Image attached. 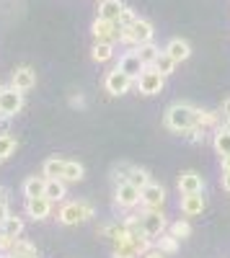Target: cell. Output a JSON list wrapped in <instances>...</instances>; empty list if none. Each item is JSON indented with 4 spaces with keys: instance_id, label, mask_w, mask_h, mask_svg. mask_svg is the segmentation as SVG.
Instances as JSON below:
<instances>
[{
    "instance_id": "16",
    "label": "cell",
    "mask_w": 230,
    "mask_h": 258,
    "mask_svg": "<svg viewBox=\"0 0 230 258\" xmlns=\"http://www.w3.org/2000/svg\"><path fill=\"white\" fill-rule=\"evenodd\" d=\"M181 212L186 217H197L204 212V197L202 194H184L181 197Z\"/></svg>"
},
{
    "instance_id": "27",
    "label": "cell",
    "mask_w": 230,
    "mask_h": 258,
    "mask_svg": "<svg viewBox=\"0 0 230 258\" xmlns=\"http://www.w3.org/2000/svg\"><path fill=\"white\" fill-rule=\"evenodd\" d=\"M127 181H130L132 186H137V188L142 191L145 186L150 183V173H148V170H145V168H132V170H130V176H127Z\"/></svg>"
},
{
    "instance_id": "42",
    "label": "cell",
    "mask_w": 230,
    "mask_h": 258,
    "mask_svg": "<svg viewBox=\"0 0 230 258\" xmlns=\"http://www.w3.org/2000/svg\"><path fill=\"white\" fill-rule=\"evenodd\" d=\"M222 114L230 116V98H225V103H222Z\"/></svg>"
},
{
    "instance_id": "37",
    "label": "cell",
    "mask_w": 230,
    "mask_h": 258,
    "mask_svg": "<svg viewBox=\"0 0 230 258\" xmlns=\"http://www.w3.org/2000/svg\"><path fill=\"white\" fill-rule=\"evenodd\" d=\"M11 245H13V238H8V235L0 232V253H3V250H11Z\"/></svg>"
},
{
    "instance_id": "11",
    "label": "cell",
    "mask_w": 230,
    "mask_h": 258,
    "mask_svg": "<svg viewBox=\"0 0 230 258\" xmlns=\"http://www.w3.org/2000/svg\"><path fill=\"white\" fill-rule=\"evenodd\" d=\"M36 85V73L31 70V68H16V73L11 75V88H16V91H31Z\"/></svg>"
},
{
    "instance_id": "13",
    "label": "cell",
    "mask_w": 230,
    "mask_h": 258,
    "mask_svg": "<svg viewBox=\"0 0 230 258\" xmlns=\"http://www.w3.org/2000/svg\"><path fill=\"white\" fill-rule=\"evenodd\" d=\"M163 52L168 54L176 64H179V62H186V59L192 57V47H189V41H184V39H171L168 44H165Z\"/></svg>"
},
{
    "instance_id": "10",
    "label": "cell",
    "mask_w": 230,
    "mask_h": 258,
    "mask_svg": "<svg viewBox=\"0 0 230 258\" xmlns=\"http://www.w3.org/2000/svg\"><path fill=\"white\" fill-rule=\"evenodd\" d=\"M132 78L130 75H124L122 70H111L109 75H106V83H103V85H106V91L111 93V96H124V93H127L130 88H132Z\"/></svg>"
},
{
    "instance_id": "7",
    "label": "cell",
    "mask_w": 230,
    "mask_h": 258,
    "mask_svg": "<svg viewBox=\"0 0 230 258\" xmlns=\"http://www.w3.org/2000/svg\"><path fill=\"white\" fill-rule=\"evenodd\" d=\"M119 31H122V26L117 21H106V18H96L91 26V34L96 36V41H109V44H114L119 39Z\"/></svg>"
},
{
    "instance_id": "6",
    "label": "cell",
    "mask_w": 230,
    "mask_h": 258,
    "mask_svg": "<svg viewBox=\"0 0 230 258\" xmlns=\"http://www.w3.org/2000/svg\"><path fill=\"white\" fill-rule=\"evenodd\" d=\"M140 222H142V232L148 235V238H160L163 230H165V217H163L160 209H148L140 217Z\"/></svg>"
},
{
    "instance_id": "2",
    "label": "cell",
    "mask_w": 230,
    "mask_h": 258,
    "mask_svg": "<svg viewBox=\"0 0 230 258\" xmlns=\"http://www.w3.org/2000/svg\"><path fill=\"white\" fill-rule=\"evenodd\" d=\"M153 36H155L153 24H150V21H145V18H137L132 26H127V29L119 31V41H124V44H135V47L150 44Z\"/></svg>"
},
{
    "instance_id": "40",
    "label": "cell",
    "mask_w": 230,
    "mask_h": 258,
    "mask_svg": "<svg viewBox=\"0 0 230 258\" xmlns=\"http://www.w3.org/2000/svg\"><path fill=\"white\" fill-rule=\"evenodd\" d=\"M222 188L230 191V170H227V173H222Z\"/></svg>"
},
{
    "instance_id": "3",
    "label": "cell",
    "mask_w": 230,
    "mask_h": 258,
    "mask_svg": "<svg viewBox=\"0 0 230 258\" xmlns=\"http://www.w3.org/2000/svg\"><path fill=\"white\" fill-rule=\"evenodd\" d=\"M88 217H93V207L88 202H70L60 209L62 225H78V222H86Z\"/></svg>"
},
{
    "instance_id": "19",
    "label": "cell",
    "mask_w": 230,
    "mask_h": 258,
    "mask_svg": "<svg viewBox=\"0 0 230 258\" xmlns=\"http://www.w3.org/2000/svg\"><path fill=\"white\" fill-rule=\"evenodd\" d=\"M65 181H60V178H47V186H44V197L49 202H62L65 199Z\"/></svg>"
},
{
    "instance_id": "31",
    "label": "cell",
    "mask_w": 230,
    "mask_h": 258,
    "mask_svg": "<svg viewBox=\"0 0 230 258\" xmlns=\"http://www.w3.org/2000/svg\"><path fill=\"white\" fill-rule=\"evenodd\" d=\"M158 250L160 253H176L179 250V240L174 238L171 232L168 235H160V238H158Z\"/></svg>"
},
{
    "instance_id": "32",
    "label": "cell",
    "mask_w": 230,
    "mask_h": 258,
    "mask_svg": "<svg viewBox=\"0 0 230 258\" xmlns=\"http://www.w3.org/2000/svg\"><path fill=\"white\" fill-rule=\"evenodd\" d=\"M217 119H220V116H217L215 111H202V109H197V126H202V129L215 126Z\"/></svg>"
},
{
    "instance_id": "38",
    "label": "cell",
    "mask_w": 230,
    "mask_h": 258,
    "mask_svg": "<svg viewBox=\"0 0 230 258\" xmlns=\"http://www.w3.org/2000/svg\"><path fill=\"white\" fill-rule=\"evenodd\" d=\"M140 258H165V253H160V250H158V248H155V250H153V248H150V250H148V253H142V255H140Z\"/></svg>"
},
{
    "instance_id": "46",
    "label": "cell",
    "mask_w": 230,
    "mask_h": 258,
    "mask_svg": "<svg viewBox=\"0 0 230 258\" xmlns=\"http://www.w3.org/2000/svg\"><path fill=\"white\" fill-rule=\"evenodd\" d=\"M0 91H3V85H0Z\"/></svg>"
},
{
    "instance_id": "1",
    "label": "cell",
    "mask_w": 230,
    "mask_h": 258,
    "mask_svg": "<svg viewBox=\"0 0 230 258\" xmlns=\"http://www.w3.org/2000/svg\"><path fill=\"white\" fill-rule=\"evenodd\" d=\"M165 126L171 132L186 135L192 126H197V109L192 103H174L168 111H165Z\"/></svg>"
},
{
    "instance_id": "41",
    "label": "cell",
    "mask_w": 230,
    "mask_h": 258,
    "mask_svg": "<svg viewBox=\"0 0 230 258\" xmlns=\"http://www.w3.org/2000/svg\"><path fill=\"white\" fill-rule=\"evenodd\" d=\"M227 170H230V155L222 158V173H227Z\"/></svg>"
},
{
    "instance_id": "36",
    "label": "cell",
    "mask_w": 230,
    "mask_h": 258,
    "mask_svg": "<svg viewBox=\"0 0 230 258\" xmlns=\"http://www.w3.org/2000/svg\"><path fill=\"white\" fill-rule=\"evenodd\" d=\"M186 135H189L192 142H202V140H204V129H202V126H192Z\"/></svg>"
},
{
    "instance_id": "30",
    "label": "cell",
    "mask_w": 230,
    "mask_h": 258,
    "mask_svg": "<svg viewBox=\"0 0 230 258\" xmlns=\"http://www.w3.org/2000/svg\"><path fill=\"white\" fill-rule=\"evenodd\" d=\"M171 235L176 240H184V238H189L192 235V225L186 222V220H176L174 225H171Z\"/></svg>"
},
{
    "instance_id": "15",
    "label": "cell",
    "mask_w": 230,
    "mask_h": 258,
    "mask_svg": "<svg viewBox=\"0 0 230 258\" xmlns=\"http://www.w3.org/2000/svg\"><path fill=\"white\" fill-rule=\"evenodd\" d=\"M204 188V178L197 173V170H186L179 178V191L181 194H202Z\"/></svg>"
},
{
    "instance_id": "5",
    "label": "cell",
    "mask_w": 230,
    "mask_h": 258,
    "mask_svg": "<svg viewBox=\"0 0 230 258\" xmlns=\"http://www.w3.org/2000/svg\"><path fill=\"white\" fill-rule=\"evenodd\" d=\"M24 109V93L16 88H3L0 91V114L3 116H16Z\"/></svg>"
},
{
    "instance_id": "22",
    "label": "cell",
    "mask_w": 230,
    "mask_h": 258,
    "mask_svg": "<svg viewBox=\"0 0 230 258\" xmlns=\"http://www.w3.org/2000/svg\"><path fill=\"white\" fill-rule=\"evenodd\" d=\"M158 54H160V49L153 44H142V47H137V57H140V62L145 64V68H153L155 64V59H158Z\"/></svg>"
},
{
    "instance_id": "20",
    "label": "cell",
    "mask_w": 230,
    "mask_h": 258,
    "mask_svg": "<svg viewBox=\"0 0 230 258\" xmlns=\"http://www.w3.org/2000/svg\"><path fill=\"white\" fill-rule=\"evenodd\" d=\"M11 255H13V258H39L36 248H34L29 240H21V238L13 240V245H11Z\"/></svg>"
},
{
    "instance_id": "33",
    "label": "cell",
    "mask_w": 230,
    "mask_h": 258,
    "mask_svg": "<svg viewBox=\"0 0 230 258\" xmlns=\"http://www.w3.org/2000/svg\"><path fill=\"white\" fill-rule=\"evenodd\" d=\"M13 150H16V137L0 135V160H3V158H11Z\"/></svg>"
},
{
    "instance_id": "23",
    "label": "cell",
    "mask_w": 230,
    "mask_h": 258,
    "mask_svg": "<svg viewBox=\"0 0 230 258\" xmlns=\"http://www.w3.org/2000/svg\"><path fill=\"white\" fill-rule=\"evenodd\" d=\"M44 178H60L62 181V173H65V160H60V158H49L44 160Z\"/></svg>"
},
{
    "instance_id": "44",
    "label": "cell",
    "mask_w": 230,
    "mask_h": 258,
    "mask_svg": "<svg viewBox=\"0 0 230 258\" xmlns=\"http://www.w3.org/2000/svg\"><path fill=\"white\" fill-rule=\"evenodd\" d=\"M227 132H230V121H227Z\"/></svg>"
},
{
    "instance_id": "28",
    "label": "cell",
    "mask_w": 230,
    "mask_h": 258,
    "mask_svg": "<svg viewBox=\"0 0 230 258\" xmlns=\"http://www.w3.org/2000/svg\"><path fill=\"white\" fill-rule=\"evenodd\" d=\"M153 68H155V70H158V73H160V75L165 78V75H171V73L176 70V62H174V59H171L168 54H165V52H160V54H158V59H155V64H153Z\"/></svg>"
},
{
    "instance_id": "45",
    "label": "cell",
    "mask_w": 230,
    "mask_h": 258,
    "mask_svg": "<svg viewBox=\"0 0 230 258\" xmlns=\"http://www.w3.org/2000/svg\"><path fill=\"white\" fill-rule=\"evenodd\" d=\"M3 258H13V255H3Z\"/></svg>"
},
{
    "instance_id": "35",
    "label": "cell",
    "mask_w": 230,
    "mask_h": 258,
    "mask_svg": "<svg viewBox=\"0 0 230 258\" xmlns=\"http://www.w3.org/2000/svg\"><path fill=\"white\" fill-rule=\"evenodd\" d=\"M11 217V209H8V202H6V197L0 194V225H3L6 220Z\"/></svg>"
},
{
    "instance_id": "24",
    "label": "cell",
    "mask_w": 230,
    "mask_h": 258,
    "mask_svg": "<svg viewBox=\"0 0 230 258\" xmlns=\"http://www.w3.org/2000/svg\"><path fill=\"white\" fill-rule=\"evenodd\" d=\"M91 57L96 62H109L114 57V44H109V41H96L91 49Z\"/></svg>"
},
{
    "instance_id": "29",
    "label": "cell",
    "mask_w": 230,
    "mask_h": 258,
    "mask_svg": "<svg viewBox=\"0 0 230 258\" xmlns=\"http://www.w3.org/2000/svg\"><path fill=\"white\" fill-rule=\"evenodd\" d=\"M111 255H114V258H137L140 253H137V248L132 245V240H127V243H117L114 250H111Z\"/></svg>"
},
{
    "instance_id": "8",
    "label": "cell",
    "mask_w": 230,
    "mask_h": 258,
    "mask_svg": "<svg viewBox=\"0 0 230 258\" xmlns=\"http://www.w3.org/2000/svg\"><path fill=\"white\" fill-rule=\"evenodd\" d=\"M163 202H165V188L160 186V183H148L142 191H140V204L145 207V209H160L163 207Z\"/></svg>"
},
{
    "instance_id": "4",
    "label": "cell",
    "mask_w": 230,
    "mask_h": 258,
    "mask_svg": "<svg viewBox=\"0 0 230 258\" xmlns=\"http://www.w3.org/2000/svg\"><path fill=\"white\" fill-rule=\"evenodd\" d=\"M163 85H165V78H163L155 68H145V70L140 73V78H137V88H140V93H145V96L160 93Z\"/></svg>"
},
{
    "instance_id": "21",
    "label": "cell",
    "mask_w": 230,
    "mask_h": 258,
    "mask_svg": "<svg viewBox=\"0 0 230 258\" xmlns=\"http://www.w3.org/2000/svg\"><path fill=\"white\" fill-rule=\"evenodd\" d=\"M212 145H215V153H217L220 158L230 155V132H227V126L217 129V132H215V140H212Z\"/></svg>"
},
{
    "instance_id": "18",
    "label": "cell",
    "mask_w": 230,
    "mask_h": 258,
    "mask_svg": "<svg viewBox=\"0 0 230 258\" xmlns=\"http://www.w3.org/2000/svg\"><path fill=\"white\" fill-rule=\"evenodd\" d=\"M44 186H47V178H39V176L26 178V181H24V197H26V199L44 197Z\"/></svg>"
},
{
    "instance_id": "47",
    "label": "cell",
    "mask_w": 230,
    "mask_h": 258,
    "mask_svg": "<svg viewBox=\"0 0 230 258\" xmlns=\"http://www.w3.org/2000/svg\"><path fill=\"white\" fill-rule=\"evenodd\" d=\"M0 258H3V253H0Z\"/></svg>"
},
{
    "instance_id": "39",
    "label": "cell",
    "mask_w": 230,
    "mask_h": 258,
    "mask_svg": "<svg viewBox=\"0 0 230 258\" xmlns=\"http://www.w3.org/2000/svg\"><path fill=\"white\" fill-rule=\"evenodd\" d=\"M8 119H11V116L0 114V135H8V132H6V129H8Z\"/></svg>"
},
{
    "instance_id": "34",
    "label": "cell",
    "mask_w": 230,
    "mask_h": 258,
    "mask_svg": "<svg viewBox=\"0 0 230 258\" xmlns=\"http://www.w3.org/2000/svg\"><path fill=\"white\" fill-rule=\"evenodd\" d=\"M135 21H137L135 11H132V8H127V6H124V11L119 13V21H117V24H119L122 29H127V26H132V24H135Z\"/></svg>"
},
{
    "instance_id": "9",
    "label": "cell",
    "mask_w": 230,
    "mask_h": 258,
    "mask_svg": "<svg viewBox=\"0 0 230 258\" xmlns=\"http://www.w3.org/2000/svg\"><path fill=\"white\" fill-rule=\"evenodd\" d=\"M114 199H117V204H119V207L132 209V207H137V204H140V188H137V186H132L130 181H122V183H117V194H114Z\"/></svg>"
},
{
    "instance_id": "14",
    "label": "cell",
    "mask_w": 230,
    "mask_h": 258,
    "mask_svg": "<svg viewBox=\"0 0 230 258\" xmlns=\"http://www.w3.org/2000/svg\"><path fill=\"white\" fill-rule=\"evenodd\" d=\"M117 70H122L124 75H130L132 80H137V78H140V73L145 70V64L140 62L137 52H127V54H122V59H119V68H117Z\"/></svg>"
},
{
    "instance_id": "17",
    "label": "cell",
    "mask_w": 230,
    "mask_h": 258,
    "mask_svg": "<svg viewBox=\"0 0 230 258\" xmlns=\"http://www.w3.org/2000/svg\"><path fill=\"white\" fill-rule=\"evenodd\" d=\"M124 11L122 0H101L98 3V18H106V21H119V13Z\"/></svg>"
},
{
    "instance_id": "12",
    "label": "cell",
    "mask_w": 230,
    "mask_h": 258,
    "mask_svg": "<svg viewBox=\"0 0 230 258\" xmlns=\"http://www.w3.org/2000/svg\"><path fill=\"white\" fill-rule=\"evenodd\" d=\"M52 212V202L47 197H34V199H26V214L31 220H47Z\"/></svg>"
},
{
    "instance_id": "25",
    "label": "cell",
    "mask_w": 230,
    "mask_h": 258,
    "mask_svg": "<svg viewBox=\"0 0 230 258\" xmlns=\"http://www.w3.org/2000/svg\"><path fill=\"white\" fill-rule=\"evenodd\" d=\"M0 232H3V235H8V238H18V235L21 232H24V220H21V217H13V214H11V217L3 222V225H0Z\"/></svg>"
},
{
    "instance_id": "26",
    "label": "cell",
    "mask_w": 230,
    "mask_h": 258,
    "mask_svg": "<svg viewBox=\"0 0 230 258\" xmlns=\"http://www.w3.org/2000/svg\"><path fill=\"white\" fill-rule=\"evenodd\" d=\"M83 165L78 163V160H65V173H62V181H70V183H75V181H80L83 178Z\"/></svg>"
},
{
    "instance_id": "43",
    "label": "cell",
    "mask_w": 230,
    "mask_h": 258,
    "mask_svg": "<svg viewBox=\"0 0 230 258\" xmlns=\"http://www.w3.org/2000/svg\"><path fill=\"white\" fill-rule=\"evenodd\" d=\"M70 103H73V106H83V103H86V101H83L80 96H73V98H70Z\"/></svg>"
}]
</instances>
